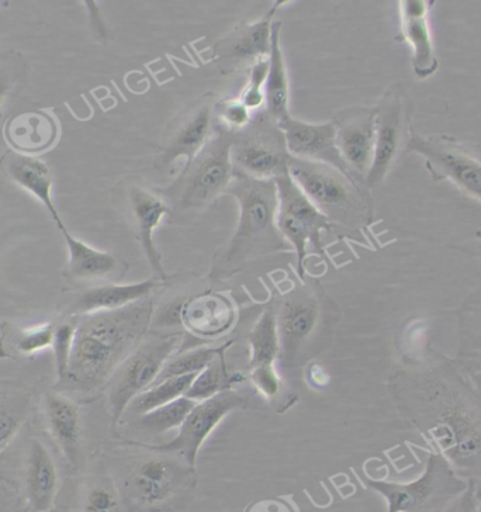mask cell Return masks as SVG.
<instances>
[{
  "label": "cell",
  "mask_w": 481,
  "mask_h": 512,
  "mask_svg": "<svg viewBox=\"0 0 481 512\" xmlns=\"http://www.w3.org/2000/svg\"><path fill=\"white\" fill-rule=\"evenodd\" d=\"M244 512H299L292 501L285 497L265 498L254 501Z\"/></svg>",
  "instance_id": "43"
},
{
  "label": "cell",
  "mask_w": 481,
  "mask_h": 512,
  "mask_svg": "<svg viewBox=\"0 0 481 512\" xmlns=\"http://www.w3.org/2000/svg\"><path fill=\"white\" fill-rule=\"evenodd\" d=\"M278 188V214L276 224L283 240L292 245L297 255V275L301 282L306 278V259L310 251L324 255L321 235L335 226L311 203L309 197L286 174L273 179Z\"/></svg>",
  "instance_id": "8"
},
{
  "label": "cell",
  "mask_w": 481,
  "mask_h": 512,
  "mask_svg": "<svg viewBox=\"0 0 481 512\" xmlns=\"http://www.w3.org/2000/svg\"><path fill=\"white\" fill-rule=\"evenodd\" d=\"M458 503H459V500L456 501L455 504H452L451 507H449L448 510H446L445 512H456V511H458Z\"/></svg>",
  "instance_id": "45"
},
{
  "label": "cell",
  "mask_w": 481,
  "mask_h": 512,
  "mask_svg": "<svg viewBox=\"0 0 481 512\" xmlns=\"http://www.w3.org/2000/svg\"><path fill=\"white\" fill-rule=\"evenodd\" d=\"M27 69L29 65L17 51H10L0 58V112L15 88L24 82Z\"/></svg>",
  "instance_id": "37"
},
{
  "label": "cell",
  "mask_w": 481,
  "mask_h": 512,
  "mask_svg": "<svg viewBox=\"0 0 481 512\" xmlns=\"http://www.w3.org/2000/svg\"><path fill=\"white\" fill-rule=\"evenodd\" d=\"M76 334V323L57 324L55 330L53 351L55 358V369H57V384L64 383L69 373L71 365L72 351H74V342Z\"/></svg>",
  "instance_id": "38"
},
{
  "label": "cell",
  "mask_w": 481,
  "mask_h": 512,
  "mask_svg": "<svg viewBox=\"0 0 481 512\" xmlns=\"http://www.w3.org/2000/svg\"><path fill=\"white\" fill-rule=\"evenodd\" d=\"M150 299L124 309L79 317L65 390L89 394L105 386L141 344L150 324Z\"/></svg>",
  "instance_id": "2"
},
{
  "label": "cell",
  "mask_w": 481,
  "mask_h": 512,
  "mask_svg": "<svg viewBox=\"0 0 481 512\" xmlns=\"http://www.w3.org/2000/svg\"><path fill=\"white\" fill-rule=\"evenodd\" d=\"M60 136L61 127L57 117L41 110L16 114L5 126V138L12 151L31 157L50 151Z\"/></svg>",
  "instance_id": "26"
},
{
  "label": "cell",
  "mask_w": 481,
  "mask_h": 512,
  "mask_svg": "<svg viewBox=\"0 0 481 512\" xmlns=\"http://www.w3.org/2000/svg\"><path fill=\"white\" fill-rule=\"evenodd\" d=\"M55 330L57 323L54 321L36 327L3 323L0 327V358L17 361L53 348Z\"/></svg>",
  "instance_id": "30"
},
{
  "label": "cell",
  "mask_w": 481,
  "mask_h": 512,
  "mask_svg": "<svg viewBox=\"0 0 481 512\" xmlns=\"http://www.w3.org/2000/svg\"><path fill=\"white\" fill-rule=\"evenodd\" d=\"M51 512H68V511H67V510H65V511L53 510V511H51Z\"/></svg>",
  "instance_id": "47"
},
{
  "label": "cell",
  "mask_w": 481,
  "mask_h": 512,
  "mask_svg": "<svg viewBox=\"0 0 481 512\" xmlns=\"http://www.w3.org/2000/svg\"><path fill=\"white\" fill-rule=\"evenodd\" d=\"M476 512H481V501H480L479 505H477V510H476Z\"/></svg>",
  "instance_id": "46"
},
{
  "label": "cell",
  "mask_w": 481,
  "mask_h": 512,
  "mask_svg": "<svg viewBox=\"0 0 481 512\" xmlns=\"http://www.w3.org/2000/svg\"><path fill=\"white\" fill-rule=\"evenodd\" d=\"M216 114L224 130L237 134L244 131L254 121V113L241 99H226L216 103Z\"/></svg>",
  "instance_id": "40"
},
{
  "label": "cell",
  "mask_w": 481,
  "mask_h": 512,
  "mask_svg": "<svg viewBox=\"0 0 481 512\" xmlns=\"http://www.w3.org/2000/svg\"><path fill=\"white\" fill-rule=\"evenodd\" d=\"M157 285V280L150 279L130 283V285L100 283V285L89 286L68 299L65 311L68 316L82 317L102 313V311L124 309L131 304L148 299Z\"/></svg>",
  "instance_id": "21"
},
{
  "label": "cell",
  "mask_w": 481,
  "mask_h": 512,
  "mask_svg": "<svg viewBox=\"0 0 481 512\" xmlns=\"http://www.w3.org/2000/svg\"><path fill=\"white\" fill-rule=\"evenodd\" d=\"M183 327L199 338H217L230 331L237 320L233 302L223 294L203 293L183 303Z\"/></svg>",
  "instance_id": "23"
},
{
  "label": "cell",
  "mask_w": 481,
  "mask_h": 512,
  "mask_svg": "<svg viewBox=\"0 0 481 512\" xmlns=\"http://www.w3.org/2000/svg\"><path fill=\"white\" fill-rule=\"evenodd\" d=\"M411 128L406 89L394 83L377 106L375 155L366 176V188L377 189L386 181L401 154L406 152Z\"/></svg>",
  "instance_id": "11"
},
{
  "label": "cell",
  "mask_w": 481,
  "mask_h": 512,
  "mask_svg": "<svg viewBox=\"0 0 481 512\" xmlns=\"http://www.w3.org/2000/svg\"><path fill=\"white\" fill-rule=\"evenodd\" d=\"M280 341L279 362L290 369L297 352L309 341L320 321V300L313 290L297 287L280 300L276 307Z\"/></svg>",
  "instance_id": "18"
},
{
  "label": "cell",
  "mask_w": 481,
  "mask_h": 512,
  "mask_svg": "<svg viewBox=\"0 0 481 512\" xmlns=\"http://www.w3.org/2000/svg\"><path fill=\"white\" fill-rule=\"evenodd\" d=\"M216 102L211 95L204 96L182 119L173 123L162 143L157 159V168L168 175L181 174L189 162L204 150L216 134Z\"/></svg>",
  "instance_id": "14"
},
{
  "label": "cell",
  "mask_w": 481,
  "mask_h": 512,
  "mask_svg": "<svg viewBox=\"0 0 481 512\" xmlns=\"http://www.w3.org/2000/svg\"><path fill=\"white\" fill-rule=\"evenodd\" d=\"M44 417L51 438L69 466L81 465V410L71 397L50 392L44 397Z\"/></svg>",
  "instance_id": "24"
},
{
  "label": "cell",
  "mask_w": 481,
  "mask_h": 512,
  "mask_svg": "<svg viewBox=\"0 0 481 512\" xmlns=\"http://www.w3.org/2000/svg\"><path fill=\"white\" fill-rule=\"evenodd\" d=\"M182 341V334L159 335L141 342L130 356L121 363L107 383V403L113 424L121 420L130 404L150 389L165 363L175 355Z\"/></svg>",
  "instance_id": "9"
},
{
  "label": "cell",
  "mask_w": 481,
  "mask_h": 512,
  "mask_svg": "<svg viewBox=\"0 0 481 512\" xmlns=\"http://www.w3.org/2000/svg\"><path fill=\"white\" fill-rule=\"evenodd\" d=\"M0 512H30L15 487L0 480Z\"/></svg>",
  "instance_id": "42"
},
{
  "label": "cell",
  "mask_w": 481,
  "mask_h": 512,
  "mask_svg": "<svg viewBox=\"0 0 481 512\" xmlns=\"http://www.w3.org/2000/svg\"><path fill=\"white\" fill-rule=\"evenodd\" d=\"M459 344L456 361L469 362L481 356V286L467 296L459 309Z\"/></svg>",
  "instance_id": "32"
},
{
  "label": "cell",
  "mask_w": 481,
  "mask_h": 512,
  "mask_svg": "<svg viewBox=\"0 0 481 512\" xmlns=\"http://www.w3.org/2000/svg\"><path fill=\"white\" fill-rule=\"evenodd\" d=\"M0 166L12 181L22 186L23 189H26L27 192H30L46 206L57 226L62 223L60 216H58L57 207L53 202V197H51L53 175H51V169L48 168L46 162L31 157V155L19 154V152L9 150L0 158Z\"/></svg>",
  "instance_id": "27"
},
{
  "label": "cell",
  "mask_w": 481,
  "mask_h": 512,
  "mask_svg": "<svg viewBox=\"0 0 481 512\" xmlns=\"http://www.w3.org/2000/svg\"><path fill=\"white\" fill-rule=\"evenodd\" d=\"M196 404L197 401L185 396L166 404V406L155 408L150 413L138 415L140 428L151 435H162L175 430V428L179 430Z\"/></svg>",
  "instance_id": "35"
},
{
  "label": "cell",
  "mask_w": 481,
  "mask_h": 512,
  "mask_svg": "<svg viewBox=\"0 0 481 512\" xmlns=\"http://www.w3.org/2000/svg\"><path fill=\"white\" fill-rule=\"evenodd\" d=\"M231 161L237 174L255 179H275L289 171L290 154L285 136L264 113L241 133L233 134Z\"/></svg>",
  "instance_id": "10"
},
{
  "label": "cell",
  "mask_w": 481,
  "mask_h": 512,
  "mask_svg": "<svg viewBox=\"0 0 481 512\" xmlns=\"http://www.w3.org/2000/svg\"><path fill=\"white\" fill-rule=\"evenodd\" d=\"M223 355L217 356L203 372L197 375L186 397L199 403L230 389L231 379L224 365Z\"/></svg>",
  "instance_id": "36"
},
{
  "label": "cell",
  "mask_w": 481,
  "mask_h": 512,
  "mask_svg": "<svg viewBox=\"0 0 481 512\" xmlns=\"http://www.w3.org/2000/svg\"><path fill=\"white\" fill-rule=\"evenodd\" d=\"M68 512H130L112 473L98 472L75 484Z\"/></svg>",
  "instance_id": "28"
},
{
  "label": "cell",
  "mask_w": 481,
  "mask_h": 512,
  "mask_svg": "<svg viewBox=\"0 0 481 512\" xmlns=\"http://www.w3.org/2000/svg\"><path fill=\"white\" fill-rule=\"evenodd\" d=\"M233 133L221 128L169 188L162 190L171 216H193L209 209L230 188L237 171L231 161Z\"/></svg>",
  "instance_id": "5"
},
{
  "label": "cell",
  "mask_w": 481,
  "mask_h": 512,
  "mask_svg": "<svg viewBox=\"0 0 481 512\" xmlns=\"http://www.w3.org/2000/svg\"><path fill=\"white\" fill-rule=\"evenodd\" d=\"M429 5L425 0L400 2L401 30L413 48V67L420 79L429 78L438 69L435 44L429 27Z\"/></svg>",
  "instance_id": "25"
},
{
  "label": "cell",
  "mask_w": 481,
  "mask_h": 512,
  "mask_svg": "<svg viewBox=\"0 0 481 512\" xmlns=\"http://www.w3.org/2000/svg\"><path fill=\"white\" fill-rule=\"evenodd\" d=\"M377 107H351L332 119L337 128V148L349 174L365 185L376 143Z\"/></svg>",
  "instance_id": "17"
},
{
  "label": "cell",
  "mask_w": 481,
  "mask_h": 512,
  "mask_svg": "<svg viewBox=\"0 0 481 512\" xmlns=\"http://www.w3.org/2000/svg\"><path fill=\"white\" fill-rule=\"evenodd\" d=\"M278 127L285 136L290 157L331 165L351 176L337 148V128L334 121L323 124L306 123L289 114L279 121Z\"/></svg>",
  "instance_id": "20"
},
{
  "label": "cell",
  "mask_w": 481,
  "mask_h": 512,
  "mask_svg": "<svg viewBox=\"0 0 481 512\" xmlns=\"http://www.w3.org/2000/svg\"><path fill=\"white\" fill-rule=\"evenodd\" d=\"M289 174L334 226L358 227L370 220V204L359 182L334 166L290 157Z\"/></svg>",
  "instance_id": "6"
},
{
  "label": "cell",
  "mask_w": 481,
  "mask_h": 512,
  "mask_svg": "<svg viewBox=\"0 0 481 512\" xmlns=\"http://www.w3.org/2000/svg\"><path fill=\"white\" fill-rule=\"evenodd\" d=\"M58 228L67 242L69 259L65 276L69 280L114 283V280L123 278L127 265L121 259L78 240L62 223L58 224Z\"/></svg>",
  "instance_id": "22"
},
{
  "label": "cell",
  "mask_w": 481,
  "mask_h": 512,
  "mask_svg": "<svg viewBox=\"0 0 481 512\" xmlns=\"http://www.w3.org/2000/svg\"><path fill=\"white\" fill-rule=\"evenodd\" d=\"M280 30H282V22L273 23L269 71L265 82V114L276 124L290 114L289 74H287L285 55L280 44Z\"/></svg>",
  "instance_id": "29"
},
{
  "label": "cell",
  "mask_w": 481,
  "mask_h": 512,
  "mask_svg": "<svg viewBox=\"0 0 481 512\" xmlns=\"http://www.w3.org/2000/svg\"><path fill=\"white\" fill-rule=\"evenodd\" d=\"M459 362V361H458ZM460 365L463 366V369L466 370L467 375L470 376V379L473 380V383L479 387L481 392V356L479 358H474L469 362H459Z\"/></svg>",
  "instance_id": "44"
},
{
  "label": "cell",
  "mask_w": 481,
  "mask_h": 512,
  "mask_svg": "<svg viewBox=\"0 0 481 512\" xmlns=\"http://www.w3.org/2000/svg\"><path fill=\"white\" fill-rule=\"evenodd\" d=\"M268 71L269 58L255 62L249 68L248 85L240 99L252 113L258 112L265 106V82Z\"/></svg>",
  "instance_id": "41"
},
{
  "label": "cell",
  "mask_w": 481,
  "mask_h": 512,
  "mask_svg": "<svg viewBox=\"0 0 481 512\" xmlns=\"http://www.w3.org/2000/svg\"><path fill=\"white\" fill-rule=\"evenodd\" d=\"M248 344L251 352L249 373L276 369V362L280 356V341L275 306L266 307L258 318L254 328L249 332Z\"/></svg>",
  "instance_id": "31"
},
{
  "label": "cell",
  "mask_w": 481,
  "mask_h": 512,
  "mask_svg": "<svg viewBox=\"0 0 481 512\" xmlns=\"http://www.w3.org/2000/svg\"><path fill=\"white\" fill-rule=\"evenodd\" d=\"M275 6L261 20L242 24L214 48V61L217 67L228 74L242 67L251 68L255 62L266 60L271 54L273 17L278 12Z\"/></svg>",
  "instance_id": "19"
},
{
  "label": "cell",
  "mask_w": 481,
  "mask_h": 512,
  "mask_svg": "<svg viewBox=\"0 0 481 512\" xmlns=\"http://www.w3.org/2000/svg\"><path fill=\"white\" fill-rule=\"evenodd\" d=\"M404 418L481 501V392L456 359L427 345L391 379Z\"/></svg>",
  "instance_id": "1"
},
{
  "label": "cell",
  "mask_w": 481,
  "mask_h": 512,
  "mask_svg": "<svg viewBox=\"0 0 481 512\" xmlns=\"http://www.w3.org/2000/svg\"><path fill=\"white\" fill-rule=\"evenodd\" d=\"M27 403L10 400L0 403V452L13 441L26 418Z\"/></svg>",
  "instance_id": "39"
},
{
  "label": "cell",
  "mask_w": 481,
  "mask_h": 512,
  "mask_svg": "<svg viewBox=\"0 0 481 512\" xmlns=\"http://www.w3.org/2000/svg\"><path fill=\"white\" fill-rule=\"evenodd\" d=\"M247 399L233 389L224 390L211 399L199 401L179 427L178 435L168 444L145 446L152 452L178 456L196 470L200 449L228 414L247 406Z\"/></svg>",
  "instance_id": "13"
},
{
  "label": "cell",
  "mask_w": 481,
  "mask_h": 512,
  "mask_svg": "<svg viewBox=\"0 0 481 512\" xmlns=\"http://www.w3.org/2000/svg\"><path fill=\"white\" fill-rule=\"evenodd\" d=\"M228 195L240 204V221L227 247L213 262L210 278H230L258 256L285 248V240L276 224L278 188L273 179H255L235 175Z\"/></svg>",
  "instance_id": "3"
},
{
  "label": "cell",
  "mask_w": 481,
  "mask_h": 512,
  "mask_svg": "<svg viewBox=\"0 0 481 512\" xmlns=\"http://www.w3.org/2000/svg\"><path fill=\"white\" fill-rule=\"evenodd\" d=\"M408 154L425 159L435 181H449L481 202V161L459 143L446 136H422L411 128Z\"/></svg>",
  "instance_id": "12"
},
{
  "label": "cell",
  "mask_w": 481,
  "mask_h": 512,
  "mask_svg": "<svg viewBox=\"0 0 481 512\" xmlns=\"http://www.w3.org/2000/svg\"><path fill=\"white\" fill-rule=\"evenodd\" d=\"M196 377L197 375L176 376L164 382L152 384L150 389L141 393L128 408L137 415H143L155 408L166 406L172 401L185 397Z\"/></svg>",
  "instance_id": "33"
},
{
  "label": "cell",
  "mask_w": 481,
  "mask_h": 512,
  "mask_svg": "<svg viewBox=\"0 0 481 512\" xmlns=\"http://www.w3.org/2000/svg\"><path fill=\"white\" fill-rule=\"evenodd\" d=\"M113 477L130 512L178 510L196 484V470L182 459L152 451L128 460Z\"/></svg>",
  "instance_id": "4"
},
{
  "label": "cell",
  "mask_w": 481,
  "mask_h": 512,
  "mask_svg": "<svg viewBox=\"0 0 481 512\" xmlns=\"http://www.w3.org/2000/svg\"><path fill=\"white\" fill-rule=\"evenodd\" d=\"M120 196L123 197V209L151 268L157 273L159 279L165 280L161 255L154 244V233L159 224L166 216L172 214L164 192L155 186H148L141 181L130 179L126 182V186H121Z\"/></svg>",
  "instance_id": "16"
},
{
  "label": "cell",
  "mask_w": 481,
  "mask_h": 512,
  "mask_svg": "<svg viewBox=\"0 0 481 512\" xmlns=\"http://www.w3.org/2000/svg\"><path fill=\"white\" fill-rule=\"evenodd\" d=\"M0 480L15 487L30 512L55 510L62 490L57 460L47 445L37 438L31 439L16 472L0 477Z\"/></svg>",
  "instance_id": "15"
},
{
  "label": "cell",
  "mask_w": 481,
  "mask_h": 512,
  "mask_svg": "<svg viewBox=\"0 0 481 512\" xmlns=\"http://www.w3.org/2000/svg\"><path fill=\"white\" fill-rule=\"evenodd\" d=\"M358 479L386 500V512H445L467 489V483L435 451H429L424 472L411 482H389L366 473Z\"/></svg>",
  "instance_id": "7"
},
{
  "label": "cell",
  "mask_w": 481,
  "mask_h": 512,
  "mask_svg": "<svg viewBox=\"0 0 481 512\" xmlns=\"http://www.w3.org/2000/svg\"><path fill=\"white\" fill-rule=\"evenodd\" d=\"M230 345L231 342H226V344L218 345V347H202L183 352V354L173 355L165 363L154 384L164 382V380L171 379V377L199 375L217 356L223 355Z\"/></svg>",
  "instance_id": "34"
}]
</instances>
